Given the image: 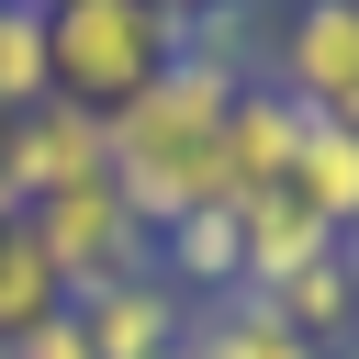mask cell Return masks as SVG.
<instances>
[{"mask_svg":"<svg viewBox=\"0 0 359 359\" xmlns=\"http://www.w3.org/2000/svg\"><path fill=\"white\" fill-rule=\"evenodd\" d=\"M236 90H247V79H213V67L168 56L123 112H101V135H112V191H123V213H135L146 236L213 202V146H224V101H236Z\"/></svg>","mask_w":359,"mask_h":359,"instance_id":"6da1fadb","label":"cell"},{"mask_svg":"<svg viewBox=\"0 0 359 359\" xmlns=\"http://www.w3.org/2000/svg\"><path fill=\"white\" fill-rule=\"evenodd\" d=\"M258 79L314 123H359V0H292L269 22V67Z\"/></svg>","mask_w":359,"mask_h":359,"instance_id":"5b68a950","label":"cell"},{"mask_svg":"<svg viewBox=\"0 0 359 359\" xmlns=\"http://www.w3.org/2000/svg\"><path fill=\"white\" fill-rule=\"evenodd\" d=\"M112 180V135H101V112L90 101H34V112H11L0 123V191H11V213H34V202H67V191H101Z\"/></svg>","mask_w":359,"mask_h":359,"instance_id":"3957f363","label":"cell"},{"mask_svg":"<svg viewBox=\"0 0 359 359\" xmlns=\"http://www.w3.org/2000/svg\"><path fill=\"white\" fill-rule=\"evenodd\" d=\"M0 359H11V348H0Z\"/></svg>","mask_w":359,"mask_h":359,"instance_id":"44dd1931","label":"cell"},{"mask_svg":"<svg viewBox=\"0 0 359 359\" xmlns=\"http://www.w3.org/2000/svg\"><path fill=\"white\" fill-rule=\"evenodd\" d=\"M180 359H325V348H303L258 292H224V303H191V348Z\"/></svg>","mask_w":359,"mask_h":359,"instance_id":"8fae6325","label":"cell"},{"mask_svg":"<svg viewBox=\"0 0 359 359\" xmlns=\"http://www.w3.org/2000/svg\"><path fill=\"white\" fill-rule=\"evenodd\" d=\"M180 56H191V67H213V79H258V67H269V11H258V0L180 11Z\"/></svg>","mask_w":359,"mask_h":359,"instance_id":"4fadbf2b","label":"cell"},{"mask_svg":"<svg viewBox=\"0 0 359 359\" xmlns=\"http://www.w3.org/2000/svg\"><path fill=\"white\" fill-rule=\"evenodd\" d=\"M45 314H67V292H56L45 247H34V224H22V213H0V348H11V337H34Z\"/></svg>","mask_w":359,"mask_h":359,"instance_id":"5bb4252c","label":"cell"},{"mask_svg":"<svg viewBox=\"0 0 359 359\" xmlns=\"http://www.w3.org/2000/svg\"><path fill=\"white\" fill-rule=\"evenodd\" d=\"M236 247H247V292H280V280H303L314 258H337V236H325L292 191L247 202V213H236Z\"/></svg>","mask_w":359,"mask_h":359,"instance_id":"9c48e42d","label":"cell"},{"mask_svg":"<svg viewBox=\"0 0 359 359\" xmlns=\"http://www.w3.org/2000/svg\"><path fill=\"white\" fill-rule=\"evenodd\" d=\"M258 303H269V314H280V325H292L303 348H325V359H337V348L359 337V280H348L337 258H314L303 280H280V292H258Z\"/></svg>","mask_w":359,"mask_h":359,"instance_id":"7c38bea8","label":"cell"},{"mask_svg":"<svg viewBox=\"0 0 359 359\" xmlns=\"http://www.w3.org/2000/svg\"><path fill=\"white\" fill-rule=\"evenodd\" d=\"M292 146H303V112L269 90V79H247L236 101H224V146H213V202L224 213H247V202H269L280 180H292Z\"/></svg>","mask_w":359,"mask_h":359,"instance_id":"8992f818","label":"cell"},{"mask_svg":"<svg viewBox=\"0 0 359 359\" xmlns=\"http://www.w3.org/2000/svg\"><path fill=\"white\" fill-rule=\"evenodd\" d=\"M157 280H180L191 303H224V292H247L236 213H224V202H202V213H180V224H157Z\"/></svg>","mask_w":359,"mask_h":359,"instance_id":"ba28073f","label":"cell"},{"mask_svg":"<svg viewBox=\"0 0 359 359\" xmlns=\"http://www.w3.org/2000/svg\"><path fill=\"white\" fill-rule=\"evenodd\" d=\"M337 359H359V337H348V348H337Z\"/></svg>","mask_w":359,"mask_h":359,"instance_id":"d6986e66","label":"cell"},{"mask_svg":"<svg viewBox=\"0 0 359 359\" xmlns=\"http://www.w3.org/2000/svg\"><path fill=\"white\" fill-rule=\"evenodd\" d=\"M11 359H90V337H79V314H45L34 337H11Z\"/></svg>","mask_w":359,"mask_h":359,"instance_id":"2e32d148","label":"cell"},{"mask_svg":"<svg viewBox=\"0 0 359 359\" xmlns=\"http://www.w3.org/2000/svg\"><path fill=\"white\" fill-rule=\"evenodd\" d=\"M157 11H168V22H180V11H213V0H157Z\"/></svg>","mask_w":359,"mask_h":359,"instance_id":"ac0fdd59","label":"cell"},{"mask_svg":"<svg viewBox=\"0 0 359 359\" xmlns=\"http://www.w3.org/2000/svg\"><path fill=\"white\" fill-rule=\"evenodd\" d=\"M45 11V56H56V101H90V112H123L168 56H180V22L157 0H34Z\"/></svg>","mask_w":359,"mask_h":359,"instance_id":"7a4b0ae2","label":"cell"},{"mask_svg":"<svg viewBox=\"0 0 359 359\" xmlns=\"http://www.w3.org/2000/svg\"><path fill=\"white\" fill-rule=\"evenodd\" d=\"M337 269H348V280H359V224H348V236H337Z\"/></svg>","mask_w":359,"mask_h":359,"instance_id":"e0dca14e","label":"cell"},{"mask_svg":"<svg viewBox=\"0 0 359 359\" xmlns=\"http://www.w3.org/2000/svg\"><path fill=\"white\" fill-rule=\"evenodd\" d=\"M0 213H11V191H0Z\"/></svg>","mask_w":359,"mask_h":359,"instance_id":"ffe728a7","label":"cell"},{"mask_svg":"<svg viewBox=\"0 0 359 359\" xmlns=\"http://www.w3.org/2000/svg\"><path fill=\"white\" fill-rule=\"evenodd\" d=\"M325 236H348L359 224V123H314L303 112V146H292V180H280Z\"/></svg>","mask_w":359,"mask_h":359,"instance_id":"30bf717a","label":"cell"},{"mask_svg":"<svg viewBox=\"0 0 359 359\" xmlns=\"http://www.w3.org/2000/svg\"><path fill=\"white\" fill-rule=\"evenodd\" d=\"M22 224H34V247H45V269H56V292H67V303H90V292H112V280L157 269V236L123 213V191H112V180H101V191H67V202H34Z\"/></svg>","mask_w":359,"mask_h":359,"instance_id":"277c9868","label":"cell"},{"mask_svg":"<svg viewBox=\"0 0 359 359\" xmlns=\"http://www.w3.org/2000/svg\"><path fill=\"white\" fill-rule=\"evenodd\" d=\"M67 314H79L90 359H180L191 348V292L157 280V269H135V280H112V292H90Z\"/></svg>","mask_w":359,"mask_h":359,"instance_id":"52a82bcc","label":"cell"},{"mask_svg":"<svg viewBox=\"0 0 359 359\" xmlns=\"http://www.w3.org/2000/svg\"><path fill=\"white\" fill-rule=\"evenodd\" d=\"M56 90V56H45V11L34 0H0V123L11 112H34Z\"/></svg>","mask_w":359,"mask_h":359,"instance_id":"9a60e30c","label":"cell"}]
</instances>
